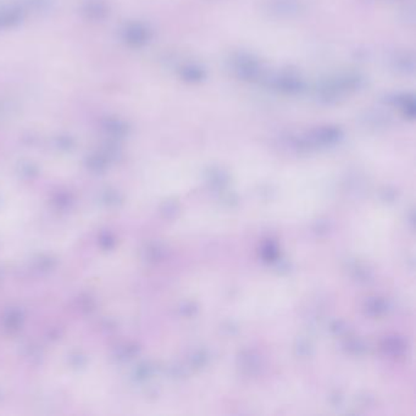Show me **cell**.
Returning <instances> with one entry per match:
<instances>
[{"instance_id": "obj_1", "label": "cell", "mask_w": 416, "mask_h": 416, "mask_svg": "<svg viewBox=\"0 0 416 416\" xmlns=\"http://www.w3.org/2000/svg\"><path fill=\"white\" fill-rule=\"evenodd\" d=\"M364 79L356 74H344L324 81L316 89V96L324 104L337 103L343 96L363 87Z\"/></svg>"}, {"instance_id": "obj_5", "label": "cell", "mask_w": 416, "mask_h": 416, "mask_svg": "<svg viewBox=\"0 0 416 416\" xmlns=\"http://www.w3.org/2000/svg\"><path fill=\"white\" fill-rule=\"evenodd\" d=\"M181 77L189 84H199L206 79V71L196 64H187L181 70Z\"/></svg>"}, {"instance_id": "obj_3", "label": "cell", "mask_w": 416, "mask_h": 416, "mask_svg": "<svg viewBox=\"0 0 416 416\" xmlns=\"http://www.w3.org/2000/svg\"><path fill=\"white\" fill-rule=\"evenodd\" d=\"M265 81L270 87L275 88L279 92L291 94V96L302 93L305 87L304 81L294 72H280Z\"/></svg>"}, {"instance_id": "obj_7", "label": "cell", "mask_w": 416, "mask_h": 416, "mask_svg": "<svg viewBox=\"0 0 416 416\" xmlns=\"http://www.w3.org/2000/svg\"><path fill=\"white\" fill-rule=\"evenodd\" d=\"M395 70L407 75V74H412L414 69H415V60L412 54L403 53L399 54L398 57L393 60Z\"/></svg>"}, {"instance_id": "obj_4", "label": "cell", "mask_w": 416, "mask_h": 416, "mask_svg": "<svg viewBox=\"0 0 416 416\" xmlns=\"http://www.w3.org/2000/svg\"><path fill=\"white\" fill-rule=\"evenodd\" d=\"M266 10L277 18H294L303 11L299 0H269Z\"/></svg>"}, {"instance_id": "obj_2", "label": "cell", "mask_w": 416, "mask_h": 416, "mask_svg": "<svg viewBox=\"0 0 416 416\" xmlns=\"http://www.w3.org/2000/svg\"><path fill=\"white\" fill-rule=\"evenodd\" d=\"M232 70L238 79L248 82H258L265 79L264 69L258 59L247 53H238L231 60Z\"/></svg>"}, {"instance_id": "obj_6", "label": "cell", "mask_w": 416, "mask_h": 416, "mask_svg": "<svg viewBox=\"0 0 416 416\" xmlns=\"http://www.w3.org/2000/svg\"><path fill=\"white\" fill-rule=\"evenodd\" d=\"M395 106H398L402 114L407 118H414L416 114L415 99L414 96L409 94H402V96H395Z\"/></svg>"}]
</instances>
